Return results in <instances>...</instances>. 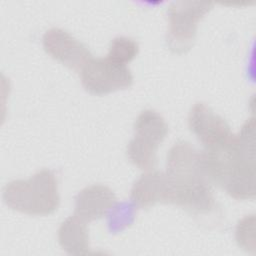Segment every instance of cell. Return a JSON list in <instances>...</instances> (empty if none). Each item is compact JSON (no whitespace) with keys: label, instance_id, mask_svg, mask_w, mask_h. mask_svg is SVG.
I'll return each mask as SVG.
<instances>
[{"label":"cell","instance_id":"5","mask_svg":"<svg viewBox=\"0 0 256 256\" xmlns=\"http://www.w3.org/2000/svg\"><path fill=\"white\" fill-rule=\"evenodd\" d=\"M212 7L213 3L207 1H174L170 4L166 44L173 53L185 54L193 47L198 23Z\"/></svg>","mask_w":256,"mask_h":256},{"label":"cell","instance_id":"8","mask_svg":"<svg viewBox=\"0 0 256 256\" xmlns=\"http://www.w3.org/2000/svg\"><path fill=\"white\" fill-rule=\"evenodd\" d=\"M45 52L68 68L79 72L92 58L88 47L61 28L47 30L42 38Z\"/></svg>","mask_w":256,"mask_h":256},{"label":"cell","instance_id":"6","mask_svg":"<svg viewBox=\"0 0 256 256\" xmlns=\"http://www.w3.org/2000/svg\"><path fill=\"white\" fill-rule=\"evenodd\" d=\"M80 75L84 89L97 96L127 89L133 84V76L127 65L107 57H92L84 65Z\"/></svg>","mask_w":256,"mask_h":256},{"label":"cell","instance_id":"4","mask_svg":"<svg viewBox=\"0 0 256 256\" xmlns=\"http://www.w3.org/2000/svg\"><path fill=\"white\" fill-rule=\"evenodd\" d=\"M167 133L168 125L158 112L151 109L142 111L134 123V136L126 148L129 161L144 171L154 169L157 149Z\"/></svg>","mask_w":256,"mask_h":256},{"label":"cell","instance_id":"2","mask_svg":"<svg viewBox=\"0 0 256 256\" xmlns=\"http://www.w3.org/2000/svg\"><path fill=\"white\" fill-rule=\"evenodd\" d=\"M166 174L171 184L170 204L194 215L208 214L216 207L202 151L189 142L179 141L171 147L167 154Z\"/></svg>","mask_w":256,"mask_h":256},{"label":"cell","instance_id":"12","mask_svg":"<svg viewBox=\"0 0 256 256\" xmlns=\"http://www.w3.org/2000/svg\"><path fill=\"white\" fill-rule=\"evenodd\" d=\"M139 46L132 38L119 36L111 41L107 58L121 64L131 62L138 54Z\"/></svg>","mask_w":256,"mask_h":256},{"label":"cell","instance_id":"10","mask_svg":"<svg viewBox=\"0 0 256 256\" xmlns=\"http://www.w3.org/2000/svg\"><path fill=\"white\" fill-rule=\"evenodd\" d=\"M114 192L107 186L96 184L81 190L75 198V215L86 223L102 218L116 204Z\"/></svg>","mask_w":256,"mask_h":256},{"label":"cell","instance_id":"9","mask_svg":"<svg viewBox=\"0 0 256 256\" xmlns=\"http://www.w3.org/2000/svg\"><path fill=\"white\" fill-rule=\"evenodd\" d=\"M171 184L166 172L153 171L141 175L131 189V200L138 208L157 203H170Z\"/></svg>","mask_w":256,"mask_h":256},{"label":"cell","instance_id":"1","mask_svg":"<svg viewBox=\"0 0 256 256\" xmlns=\"http://www.w3.org/2000/svg\"><path fill=\"white\" fill-rule=\"evenodd\" d=\"M212 184L237 200L255 196V119L251 117L225 144L202 151Z\"/></svg>","mask_w":256,"mask_h":256},{"label":"cell","instance_id":"11","mask_svg":"<svg viewBox=\"0 0 256 256\" xmlns=\"http://www.w3.org/2000/svg\"><path fill=\"white\" fill-rule=\"evenodd\" d=\"M58 240L68 254H87L90 249L87 223L75 214L68 217L58 230Z\"/></svg>","mask_w":256,"mask_h":256},{"label":"cell","instance_id":"3","mask_svg":"<svg viewBox=\"0 0 256 256\" xmlns=\"http://www.w3.org/2000/svg\"><path fill=\"white\" fill-rule=\"evenodd\" d=\"M4 203L12 210L33 216H47L60 204L58 182L53 171L43 169L27 180H13L3 189Z\"/></svg>","mask_w":256,"mask_h":256},{"label":"cell","instance_id":"7","mask_svg":"<svg viewBox=\"0 0 256 256\" xmlns=\"http://www.w3.org/2000/svg\"><path fill=\"white\" fill-rule=\"evenodd\" d=\"M188 125L205 149L219 147L233 136L225 119L203 102L195 103L190 109Z\"/></svg>","mask_w":256,"mask_h":256}]
</instances>
